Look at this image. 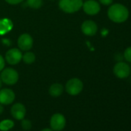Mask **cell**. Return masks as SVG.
<instances>
[{
    "label": "cell",
    "instance_id": "6da1fadb",
    "mask_svg": "<svg viewBox=\"0 0 131 131\" xmlns=\"http://www.w3.org/2000/svg\"><path fill=\"white\" fill-rule=\"evenodd\" d=\"M128 9L119 3L112 5L107 11V16L109 19L115 23H123L126 22L129 18Z\"/></svg>",
    "mask_w": 131,
    "mask_h": 131
},
{
    "label": "cell",
    "instance_id": "7a4b0ae2",
    "mask_svg": "<svg viewBox=\"0 0 131 131\" xmlns=\"http://www.w3.org/2000/svg\"><path fill=\"white\" fill-rule=\"evenodd\" d=\"M83 3V0H59V6L64 13H73L82 8Z\"/></svg>",
    "mask_w": 131,
    "mask_h": 131
},
{
    "label": "cell",
    "instance_id": "3957f363",
    "mask_svg": "<svg viewBox=\"0 0 131 131\" xmlns=\"http://www.w3.org/2000/svg\"><path fill=\"white\" fill-rule=\"evenodd\" d=\"M83 89V82L78 78H73L66 84V90L71 96H77L80 94Z\"/></svg>",
    "mask_w": 131,
    "mask_h": 131
},
{
    "label": "cell",
    "instance_id": "277c9868",
    "mask_svg": "<svg viewBox=\"0 0 131 131\" xmlns=\"http://www.w3.org/2000/svg\"><path fill=\"white\" fill-rule=\"evenodd\" d=\"M2 81L7 85H14L18 82L19 74L16 70L13 68H6L3 70L1 73Z\"/></svg>",
    "mask_w": 131,
    "mask_h": 131
},
{
    "label": "cell",
    "instance_id": "5b68a950",
    "mask_svg": "<svg viewBox=\"0 0 131 131\" xmlns=\"http://www.w3.org/2000/svg\"><path fill=\"white\" fill-rule=\"evenodd\" d=\"M113 74L119 79H126L130 74L129 66L124 62H118L113 67Z\"/></svg>",
    "mask_w": 131,
    "mask_h": 131
},
{
    "label": "cell",
    "instance_id": "8992f818",
    "mask_svg": "<svg viewBox=\"0 0 131 131\" xmlns=\"http://www.w3.org/2000/svg\"><path fill=\"white\" fill-rule=\"evenodd\" d=\"M66 126V118L61 113H55L50 119V126L52 129L60 131Z\"/></svg>",
    "mask_w": 131,
    "mask_h": 131
},
{
    "label": "cell",
    "instance_id": "52a82bcc",
    "mask_svg": "<svg viewBox=\"0 0 131 131\" xmlns=\"http://www.w3.org/2000/svg\"><path fill=\"white\" fill-rule=\"evenodd\" d=\"M83 9L85 13L90 16H95L100 11V6L95 0H87L83 3Z\"/></svg>",
    "mask_w": 131,
    "mask_h": 131
},
{
    "label": "cell",
    "instance_id": "ba28073f",
    "mask_svg": "<svg viewBox=\"0 0 131 131\" xmlns=\"http://www.w3.org/2000/svg\"><path fill=\"white\" fill-rule=\"evenodd\" d=\"M23 58V54L19 49L14 48L7 51L6 54V60L11 65L18 64Z\"/></svg>",
    "mask_w": 131,
    "mask_h": 131
},
{
    "label": "cell",
    "instance_id": "9c48e42d",
    "mask_svg": "<svg viewBox=\"0 0 131 131\" xmlns=\"http://www.w3.org/2000/svg\"><path fill=\"white\" fill-rule=\"evenodd\" d=\"M33 45V39L32 36L27 33L21 35L18 39V46L20 49L24 51L29 50Z\"/></svg>",
    "mask_w": 131,
    "mask_h": 131
},
{
    "label": "cell",
    "instance_id": "30bf717a",
    "mask_svg": "<svg viewBox=\"0 0 131 131\" xmlns=\"http://www.w3.org/2000/svg\"><path fill=\"white\" fill-rule=\"evenodd\" d=\"M15 93L10 89H3L0 90V103L9 105L15 100Z\"/></svg>",
    "mask_w": 131,
    "mask_h": 131
},
{
    "label": "cell",
    "instance_id": "8fae6325",
    "mask_svg": "<svg viewBox=\"0 0 131 131\" xmlns=\"http://www.w3.org/2000/svg\"><path fill=\"white\" fill-rule=\"evenodd\" d=\"M81 29L86 36H92L97 32L98 27L95 22L92 20H86L83 23L81 26Z\"/></svg>",
    "mask_w": 131,
    "mask_h": 131
},
{
    "label": "cell",
    "instance_id": "7c38bea8",
    "mask_svg": "<svg viewBox=\"0 0 131 131\" xmlns=\"http://www.w3.org/2000/svg\"><path fill=\"white\" fill-rule=\"evenodd\" d=\"M26 113V107L23 104L20 103H15L11 108V114L12 116L18 120H22L24 119Z\"/></svg>",
    "mask_w": 131,
    "mask_h": 131
},
{
    "label": "cell",
    "instance_id": "4fadbf2b",
    "mask_svg": "<svg viewBox=\"0 0 131 131\" xmlns=\"http://www.w3.org/2000/svg\"><path fill=\"white\" fill-rule=\"evenodd\" d=\"M63 92V86L60 83H54L52 84L49 90V94L53 97H58L62 95Z\"/></svg>",
    "mask_w": 131,
    "mask_h": 131
},
{
    "label": "cell",
    "instance_id": "5bb4252c",
    "mask_svg": "<svg viewBox=\"0 0 131 131\" xmlns=\"http://www.w3.org/2000/svg\"><path fill=\"white\" fill-rule=\"evenodd\" d=\"M12 28V23L9 20H0V34H4Z\"/></svg>",
    "mask_w": 131,
    "mask_h": 131
},
{
    "label": "cell",
    "instance_id": "9a60e30c",
    "mask_svg": "<svg viewBox=\"0 0 131 131\" xmlns=\"http://www.w3.org/2000/svg\"><path fill=\"white\" fill-rule=\"evenodd\" d=\"M15 123L11 119H3L0 122V130L1 131H8L14 126Z\"/></svg>",
    "mask_w": 131,
    "mask_h": 131
},
{
    "label": "cell",
    "instance_id": "2e32d148",
    "mask_svg": "<svg viewBox=\"0 0 131 131\" xmlns=\"http://www.w3.org/2000/svg\"><path fill=\"white\" fill-rule=\"evenodd\" d=\"M22 59L26 64H32L36 60V56L32 52H26L24 55H23Z\"/></svg>",
    "mask_w": 131,
    "mask_h": 131
},
{
    "label": "cell",
    "instance_id": "e0dca14e",
    "mask_svg": "<svg viewBox=\"0 0 131 131\" xmlns=\"http://www.w3.org/2000/svg\"><path fill=\"white\" fill-rule=\"evenodd\" d=\"M26 4L32 9H39L42 6V0H26Z\"/></svg>",
    "mask_w": 131,
    "mask_h": 131
},
{
    "label": "cell",
    "instance_id": "ac0fdd59",
    "mask_svg": "<svg viewBox=\"0 0 131 131\" xmlns=\"http://www.w3.org/2000/svg\"><path fill=\"white\" fill-rule=\"evenodd\" d=\"M21 125L24 130H29L32 128V123L29 119H23Z\"/></svg>",
    "mask_w": 131,
    "mask_h": 131
},
{
    "label": "cell",
    "instance_id": "d6986e66",
    "mask_svg": "<svg viewBox=\"0 0 131 131\" xmlns=\"http://www.w3.org/2000/svg\"><path fill=\"white\" fill-rule=\"evenodd\" d=\"M123 57L128 62H131V46L126 48L123 53Z\"/></svg>",
    "mask_w": 131,
    "mask_h": 131
},
{
    "label": "cell",
    "instance_id": "ffe728a7",
    "mask_svg": "<svg viewBox=\"0 0 131 131\" xmlns=\"http://www.w3.org/2000/svg\"><path fill=\"white\" fill-rule=\"evenodd\" d=\"M4 67H5V59L0 55V72L4 69Z\"/></svg>",
    "mask_w": 131,
    "mask_h": 131
},
{
    "label": "cell",
    "instance_id": "44dd1931",
    "mask_svg": "<svg viewBox=\"0 0 131 131\" xmlns=\"http://www.w3.org/2000/svg\"><path fill=\"white\" fill-rule=\"evenodd\" d=\"M6 1L11 5H16V4H19V3L23 2L24 0H6Z\"/></svg>",
    "mask_w": 131,
    "mask_h": 131
},
{
    "label": "cell",
    "instance_id": "7402d4cb",
    "mask_svg": "<svg viewBox=\"0 0 131 131\" xmlns=\"http://www.w3.org/2000/svg\"><path fill=\"white\" fill-rule=\"evenodd\" d=\"M99 1L101 4H103L104 6H109L113 3V0H99Z\"/></svg>",
    "mask_w": 131,
    "mask_h": 131
},
{
    "label": "cell",
    "instance_id": "603a6c76",
    "mask_svg": "<svg viewBox=\"0 0 131 131\" xmlns=\"http://www.w3.org/2000/svg\"><path fill=\"white\" fill-rule=\"evenodd\" d=\"M3 111H4V107H3V104L0 103V114H2L3 113Z\"/></svg>",
    "mask_w": 131,
    "mask_h": 131
},
{
    "label": "cell",
    "instance_id": "cb8c5ba5",
    "mask_svg": "<svg viewBox=\"0 0 131 131\" xmlns=\"http://www.w3.org/2000/svg\"><path fill=\"white\" fill-rule=\"evenodd\" d=\"M42 131H52V129H51L49 128H46V129H43Z\"/></svg>",
    "mask_w": 131,
    "mask_h": 131
},
{
    "label": "cell",
    "instance_id": "d4e9b609",
    "mask_svg": "<svg viewBox=\"0 0 131 131\" xmlns=\"http://www.w3.org/2000/svg\"><path fill=\"white\" fill-rule=\"evenodd\" d=\"M2 83H3V81H2L1 78H0V89H1V87H2Z\"/></svg>",
    "mask_w": 131,
    "mask_h": 131
},
{
    "label": "cell",
    "instance_id": "484cf974",
    "mask_svg": "<svg viewBox=\"0 0 131 131\" xmlns=\"http://www.w3.org/2000/svg\"><path fill=\"white\" fill-rule=\"evenodd\" d=\"M130 73H131V67H130Z\"/></svg>",
    "mask_w": 131,
    "mask_h": 131
}]
</instances>
